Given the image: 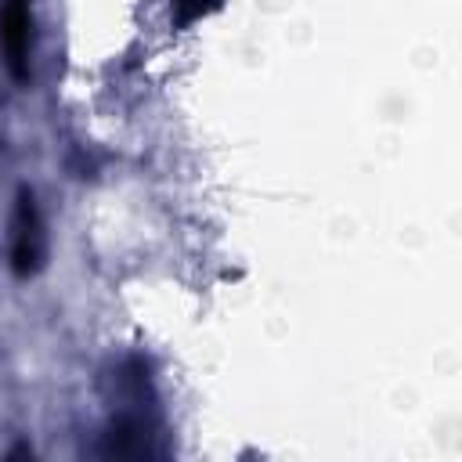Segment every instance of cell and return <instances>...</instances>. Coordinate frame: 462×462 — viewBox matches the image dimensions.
<instances>
[{"mask_svg": "<svg viewBox=\"0 0 462 462\" xmlns=\"http://www.w3.org/2000/svg\"><path fill=\"white\" fill-rule=\"evenodd\" d=\"M43 220L36 209V195L22 184L14 195V220H11V271L18 278H29L43 267Z\"/></svg>", "mask_w": 462, "mask_h": 462, "instance_id": "1", "label": "cell"}]
</instances>
